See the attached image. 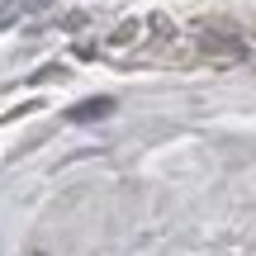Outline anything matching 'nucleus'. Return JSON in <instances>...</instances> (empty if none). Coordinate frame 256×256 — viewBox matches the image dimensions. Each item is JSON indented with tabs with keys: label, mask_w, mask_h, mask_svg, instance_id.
I'll return each mask as SVG.
<instances>
[{
	"label": "nucleus",
	"mask_w": 256,
	"mask_h": 256,
	"mask_svg": "<svg viewBox=\"0 0 256 256\" xmlns=\"http://www.w3.org/2000/svg\"><path fill=\"white\" fill-rule=\"evenodd\" d=\"M110 110H114V100H90V104H81L72 119H100V114H110Z\"/></svg>",
	"instance_id": "f257e3e1"
}]
</instances>
